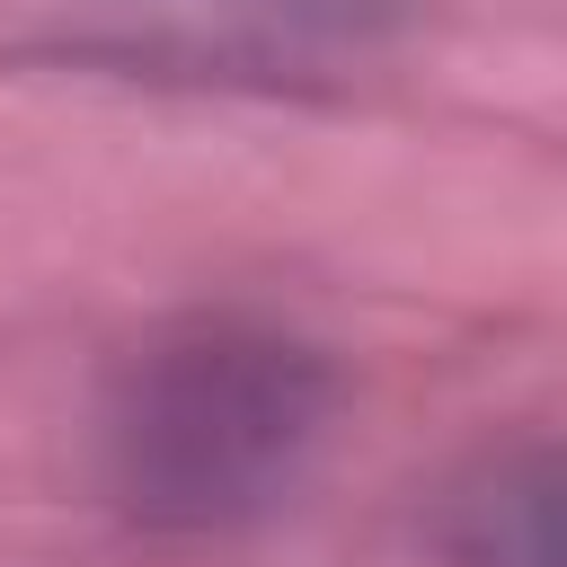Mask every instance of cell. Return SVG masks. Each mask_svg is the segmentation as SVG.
I'll return each mask as SVG.
<instances>
[{"label": "cell", "mask_w": 567, "mask_h": 567, "mask_svg": "<svg viewBox=\"0 0 567 567\" xmlns=\"http://www.w3.org/2000/svg\"><path fill=\"white\" fill-rule=\"evenodd\" d=\"M337 416V363L248 310L151 328L97 416L106 496L142 532H239L275 514Z\"/></svg>", "instance_id": "6da1fadb"}, {"label": "cell", "mask_w": 567, "mask_h": 567, "mask_svg": "<svg viewBox=\"0 0 567 567\" xmlns=\"http://www.w3.org/2000/svg\"><path fill=\"white\" fill-rule=\"evenodd\" d=\"M434 549L452 567H567V443L470 461L434 505Z\"/></svg>", "instance_id": "7a4b0ae2"}]
</instances>
